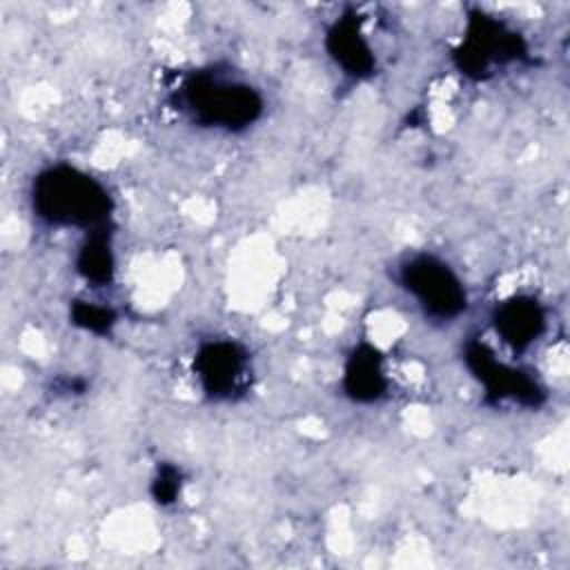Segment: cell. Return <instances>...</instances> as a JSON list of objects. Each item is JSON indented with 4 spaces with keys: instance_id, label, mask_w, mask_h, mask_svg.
<instances>
[{
    "instance_id": "1",
    "label": "cell",
    "mask_w": 570,
    "mask_h": 570,
    "mask_svg": "<svg viewBox=\"0 0 570 570\" xmlns=\"http://www.w3.org/2000/svg\"><path fill=\"white\" fill-rule=\"evenodd\" d=\"M29 198L36 218L51 227L94 232L107 227L114 212L107 187L87 171L65 163L38 171Z\"/></svg>"
},
{
    "instance_id": "2",
    "label": "cell",
    "mask_w": 570,
    "mask_h": 570,
    "mask_svg": "<svg viewBox=\"0 0 570 570\" xmlns=\"http://www.w3.org/2000/svg\"><path fill=\"white\" fill-rule=\"evenodd\" d=\"M178 107L203 127L243 131L263 114V96L252 85L212 69L189 73L178 87Z\"/></svg>"
},
{
    "instance_id": "3",
    "label": "cell",
    "mask_w": 570,
    "mask_h": 570,
    "mask_svg": "<svg viewBox=\"0 0 570 570\" xmlns=\"http://www.w3.org/2000/svg\"><path fill=\"white\" fill-rule=\"evenodd\" d=\"M401 287L434 321H454L468 307V294L459 274L434 254H412L399 265Z\"/></svg>"
},
{
    "instance_id": "4",
    "label": "cell",
    "mask_w": 570,
    "mask_h": 570,
    "mask_svg": "<svg viewBox=\"0 0 570 570\" xmlns=\"http://www.w3.org/2000/svg\"><path fill=\"white\" fill-rule=\"evenodd\" d=\"M452 58L463 76L485 80L494 73V69L514 60H523L525 42L517 31H512L494 16L474 11L468 18L465 36L454 49Z\"/></svg>"
},
{
    "instance_id": "5",
    "label": "cell",
    "mask_w": 570,
    "mask_h": 570,
    "mask_svg": "<svg viewBox=\"0 0 570 570\" xmlns=\"http://www.w3.org/2000/svg\"><path fill=\"white\" fill-rule=\"evenodd\" d=\"M463 361L472 376L485 387L490 403L514 401L528 407H539L546 401V390L534 376L499 361L483 341H468L463 347Z\"/></svg>"
},
{
    "instance_id": "6",
    "label": "cell",
    "mask_w": 570,
    "mask_h": 570,
    "mask_svg": "<svg viewBox=\"0 0 570 570\" xmlns=\"http://www.w3.org/2000/svg\"><path fill=\"white\" fill-rule=\"evenodd\" d=\"M200 390L214 401H229L249 385V354L232 338L207 341L194 356Z\"/></svg>"
},
{
    "instance_id": "7",
    "label": "cell",
    "mask_w": 570,
    "mask_h": 570,
    "mask_svg": "<svg viewBox=\"0 0 570 570\" xmlns=\"http://www.w3.org/2000/svg\"><path fill=\"white\" fill-rule=\"evenodd\" d=\"M325 49L343 73L361 80L376 71V56L367 42L356 13H343L325 33Z\"/></svg>"
},
{
    "instance_id": "8",
    "label": "cell",
    "mask_w": 570,
    "mask_h": 570,
    "mask_svg": "<svg viewBox=\"0 0 570 570\" xmlns=\"http://www.w3.org/2000/svg\"><path fill=\"white\" fill-rule=\"evenodd\" d=\"M494 332L514 350L530 347L546 330V312L532 296H512L492 314Z\"/></svg>"
},
{
    "instance_id": "9",
    "label": "cell",
    "mask_w": 570,
    "mask_h": 570,
    "mask_svg": "<svg viewBox=\"0 0 570 570\" xmlns=\"http://www.w3.org/2000/svg\"><path fill=\"white\" fill-rule=\"evenodd\" d=\"M385 390L387 376L383 354L370 343H358L345 361L343 392L356 403H374Z\"/></svg>"
},
{
    "instance_id": "10",
    "label": "cell",
    "mask_w": 570,
    "mask_h": 570,
    "mask_svg": "<svg viewBox=\"0 0 570 570\" xmlns=\"http://www.w3.org/2000/svg\"><path fill=\"white\" fill-rule=\"evenodd\" d=\"M76 269L87 283L94 285H109L114 281L116 258L107 227L87 232V238L76 254Z\"/></svg>"
},
{
    "instance_id": "11",
    "label": "cell",
    "mask_w": 570,
    "mask_h": 570,
    "mask_svg": "<svg viewBox=\"0 0 570 570\" xmlns=\"http://www.w3.org/2000/svg\"><path fill=\"white\" fill-rule=\"evenodd\" d=\"M71 323L91 334H109L116 325V312L107 305H98L91 301H73Z\"/></svg>"
},
{
    "instance_id": "12",
    "label": "cell",
    "mask_w": 570,
    "mask_h": 570,
    "mask_svg": "<svg viewBox=\"0 0 570 570\" xmlns=\"http://www.w3.org/2000/svg\"><path fill=\"white\" fill-rule=\"evenodd\" d=\"M180 479L183 476H180V470L176 465H171V463L158 465L156 476L151 481V497H154V501L160 503V505L174 503L178 499V494H180V485H183Z\"/></svg>"
}]
</instances>
